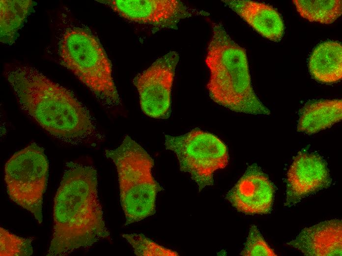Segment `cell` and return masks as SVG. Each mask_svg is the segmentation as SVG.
Segmentation results:
<instances>
[{
  "mask_svg": "<svg viewBox=\"0 0 342 256\" xmlns=\"http://www.w3.org/2000/svg\"><path fill=\"white\" fill-rule=\"evenodd\" d=\"M56 193L54 233L47 256L64 255L108 237L92 166L68 163Z\"/></svg>",
  "mask_w": 342,
  "mask_h": 256,
  "instance_id": "1",
  "label": "cell"
},
{
  "mask_svg": "<svg viewBox=\"0 0 342 256\" xmlns=\"http://www.w3.org/2000/svg\"><path fill=\"white\" fill-rule=\"evenodd\" d=\"M61 64L71 71L107 106L120 102L112 63L98 38L80 27L67 29L58 44Z\"/></svg>",
  "mask_w": 342,
  "mask_h": 256,
  "instance_id": "5",
  "label": "cell"
},
{
  "mask_svg": "<svg viewBox=\"0 0 342 256\" xmlns=\"http://www.w3.org/2000/svg\"><path fill=\"white\" fill-rule=\"evenodd\" d=\"M178 53L171 51L138 74L133 82L139 93L142 111L147 116L167 119L171 113V94Z\"/></svg>",
  "mask_w": 342,
  "mask_h": 256,
  "instance_id": "8",
  "label": "cell"
},
{
  "mask_svg": "<svg viewBox=\"0 0 342 256\" xmlns=\"http://www.w3.org/2000/svg\"><path fill=\"white\" fill-rule=\"evenodd\" d=\"M132 246L137 256H178V254L166 248L145 237L142 234H125L122 235Z\"/></svg>",
  "mask_w": 342,
  "mask_h": 256,
  "instance_id": "18",
  "label": "cell"
},
{
  "mask_svg": "<svg viewBox=\"0 0 342 256\" xmlns=\"http://www.w3.org/2000/svg\"><path fill=\"white\" fill-rule=\"evenodd\" d=\"M342 117L341 99L312 100L301 109L297 130L308 134L317 132L340 122Z\"/></svg>",
  "mask_w": 342,
  "mask_h": 256,
  "instance_id": "15",
  "label": "cell"
},
{
  "mask_svg": "<svg viewBox=\"0 0 342 256\" xmlns=\"http://www.w3.org/2000/svg\"><path fill=\"white\" fill-rule=\"evenodd\" d=\"M275 187L260 167L249 166L227 198L238 211L247 215L267 214L272 209Z\"/></svg>",
  "mask_w": 342,
  "mask_h": 256,
  "instance_id": "11",
  "label": "cell"
},
{
  "mask_svg": "<svg viewBox=\"0 0 342 256\" xmlns=\"http://www.w3.org/2000/svg\"><path fill=\"white\" fill-rule=\"evenodd\" d=\"M331 182L327 163L322 157L315 152H300L287 173L285 205L293 206L304 198L328 188Z\"/></svg>",
  "mask_w": 342,
  "mask_h": 256,
  "instance_id": "10",
  "label": "cell"
},
{
  "mask_svg": "<svg viewBox=\"0 0 342 256\" xmlns=\"http://www.w3.org/2000/svg\"><path fill=\"white\" fill-rule=\"evenodd\" d=\"M242 256H277L264 239L257 227L252 225L243 250Z\"/></svg>",
  "mask_w": 342,
  "mask_h": 256,
  "instance_id": "20",
  "label": "cell"
},
{
  "mask_svg": "<svg viewBox=\"0 0 342 256\" xmlns=\"http://www.w3.org/2000/svg\"><path fill=\"white\" fill-rule=\"evenodd\" d=\"M292 3L301 16L311 22L330 24L342 13L341 0H293Z\"/></svg>",
  "mask_w": 342,
  "mask_h": 256,
  "instance_id": "17",
  "label": "cell"
},
{
  "mask_svg": "<svg viewBox=\"0 0 342 256\" xmlns=\"http://www.w3.org/2000/svg\"><path fill=\"white\" fill-rule=\"evenodd\" d=\"M165 137L166 149L176 154L180 170L190 174L200 192L213 185L214 172L228 164V148L213 134L195 128L183 135Z\"/></svg>",
  "mask_w": 342,
  "mask_h": 256,
  "instance_id": "7",
  "label": "cell"
},
{
  "mask_svg": "<svg viewBox=\"0 0 342 256\" xmlns=\"http://www.w3.org/2000/svg\"><path fill=\"white\" fill-rule=\"evenodd\" d=\"M0 230L1 256H27L32 254L31 239L18 236L2 227Z\"/></svg>",
  "mask_w": 342,
  "mask_h": 256,
  "instance_id": "19",
  "label": "cell"
},
{
  "mask_svg": "<svg viewBox=\"0 0 342 256\" xmlns=\"http://www.w3.org/2000/svg\"><path fill=\"white\" fill-rule=\"evenodd\" d=\"M6 76L22 109L52 135L77 143L95 132L88 111L73 93L37 69L16 66Z\"/></svg>",
  "mask_w": 342,
  "mask_h": 256,
  "instance_id": "2",
  "label": "cell"
},
{
  "mask_svg": "<svg viewBox=\"0 0 342 256\" xmlns=\"http://www.w3.org/2000/svg\"><path fill=\"white\" fill-rule=\"evenodd\" d=\"M0 41L12 44L18 37L35 2L32 0H0Z\"/></svg>",
  "mask_w": 342,
  "mask_h": 256,
  "instance_id": "16",
  "label": "cell"
},
{
  "mask_svg": "<svg viewBox=\"0 0 342 256\" xmlns=\"http://www.w3.org/2000/svg\"><path fill=\"white\" fill-rule=\"evenodd\" d=\"M48 172L44 149L35 143L15 153L5 165L4 180L9 197L30 212L40 224Z\"/></svg>",
  "mask_w": 342,
  "mask_h": 256,
  "instance_id": "6",
  "label": "cell"
},
{
  "mask_svg": "<svg viewBox=\"0 0 342 256\" xmlns=\"http://www.w3.org/2000/svg\"><path fill=\"white\" fill-rule=\"evenodd\" d=\"M342 224L334 219L305 228L287 244L305 256H342Z\"/></svg>",
  "mask_w": 342,
  "mask_h": 256,
  "instance_id": "12",
  "label": "cell"
},
{
  "mask_svg": "<svg viewBox=\"0 0 342 256\" xmlns=\"http://www.w3.org/2000/svg\"><path fill=\"white\" fill-rule=\"evenodd\" d=\"M205 62L210 71L206 87L213 101L236 112L270 114L254 90L245 50L230 38L220 23L213 24Z\"/></svg>",
  "mask_w": 342,
  "mask_h": 256,
  "instance_id": "3",
  "label": "cell"
},
{
  "mask_svg": "<svg viewBox=\"0 0 342 256\" xmlns=\"http://www.w3.org/2000/svg\"><path fill=\"white\" fill-rule=\"evenodd\" d=\"M222 1L263 37L274 42L282 38L284 23L279 13L271 6L248 0Z\"/></svg>",
  "mask_w": 342,
  "mask_h": 256,
  "instance_id": "13",
  "label": "cell"
},
{
  "mask_svg": "<svg viewBox=\"0 0 342 256\" xmlns=\"http://www.w3.org/2000/svg\"><path fill=\"white\" fill-rule=\"evenodd\" d=\"M123 19L162 29H177L180 20L193 16H208L177 0H100Z\"/></svg>",
  "mask_w": 342,
  "mask_h": 256,
  "instance_id": "9",
  "label": "cell"
},
{
  "mask_svg": "<svg viewBox=\"0 0 342 256\" xmlns=\"http://www.w3.org/2000/svg\"><path fill=\"white\" fill-rule=\"evenodd\" d=\"M312 76L323 83H333L342 78V46L337 41H328L312 51L308 63Z\"/></svg>",
  "mask_w": 342,
  "mask_h": 256,
  "instance_id": "14",
  "label": "cell"
},
{
  "mask_svg": "<svg viewBox=\"0 0 342 256\" xmlns=\"http://www.w3.org/2000/svg\"><path fill=\"white\" fill-rule=\"evenodd\" d=\"M105 154L117 169L125 225L153 215L157 194L163 190L151 173L153 159L128 135L117 148L106 150Z\"/></svg>",
  "mask_w": 342,
  "mask_h": 256,
  "instance_id": "4",
  "label": "cell"
}]
</instances>
